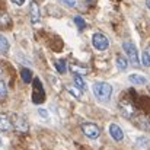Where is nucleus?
Instances as JSON below:
<instances>
[{
    "instance_id": "obj_1",
    "label": "nucleus",
    "mask_w": 150,
    "mask_h": 150,
    "mask_svg": "<svg viewBox=\"0 0 150 150\" xmlns=\"http://www.w3.org/2000/svg\"><path fill=\"white\" fill-rule=\"evenodd\" d=\"M92 91H93V95L96 96V99L100 100V102H108L111 99L112 86L109 83H106V82H96V83H93Z\"/></svg>"
},
{
    "instance_id": "obj_2",
    "label": "nucleus",
    "mask_w": 150,
    "mask_h": 150,
    "mask_svg": "<svg viewBox=\"0 0 150 150\" xmlns=\"http://www.w3.org/2000/svg\"><path fill=\"white\" fill-rule=\"evenodd\" d=\"M122 50L125 51V55H127L128 61H130L133 66H136V67H137V66L140 64L137 47H136L131 41H125V42H122Z\"/></svg>"
},
{
    "instance_id": "obj_3",
    "label": "nucleus",
    "mask_w": 150,
    "mask_h": 150,
    "mask_svg": "<svg viewBox=\"0 0 150 150\" xmlns=\"http://www.w3.org/2000/svg\"><path fill=\"white\" fill-rule=\"evenodd\" d=\"M45 99V92H44V88H42V83L41 80L37 77L34 79V93H32V102L35 105H40L42 103Z\"/></svg>"
},
{
    "instance_id": "obj_4",
    "label": "nucleus",
    "mask_w": 150,
    "mask_h": 150,
    "mask_svg": "<svg viewBox=\"0 0 150 150\" xmlns=\"http://www.w3.org/2000/svg\"><path fill=\"white\" fill-rule=\"evenodd\" d=\"M82 131L91 140H96L100 134L99 127L96 124H93V122H85V124H82Z\"/></svg>"
},
{
    "instance_id": "obj_5",
    "label": "nucleus",
    "mask_w": 150,
    "mask_h": 150,
    "mask_svg": "<svg viewBox=\"0 0 150 150\" xmlns=\"http://www.w3.org/2000/svg\"><path fill=\"white\" fill-rule=\"evenodd\" d=\"M92 45H93L96 50L105 51L108 47H109V40H108L103 34L96 32V34H93V35H92Z\"/></svg>"
},
{
    "instance_id": "obj_6",
    "label": "nucleus",
    "mask_w": 150,
    "mask_h": 150,
    "mask_svg": "<svg viewBox=\"0 0 150 150\" xmlns=\"http://www.w3.org/2000/svg\"><path fill=\"white\" fill-rule=\"evenodd\" d=\"M13 127H15V130H16V131H19V133H26V131H28V128H29L28 121H26L23 117H21V115H16V117H15Z\"/></svg>"
},
{
    "instance_id": "obj_7",
    "label": "nucleus",
    "mask_w": 150,
    "mask_h": 150,
    "mask_svg": "<svg viewBox=\"0 0 150 150\" xmlns=\"http://www.w3.org/2000/svg\"><path fill=\"white\" fill-rule=\"evenodd\" d=\"M109 134H111V137H112L115 142H121V140L124 139V133H122L121 127H120L118 124H114V122L109 125Z\"/></svg>"
},
{
    "instance_id": "obj_8",
    "label": "nucleus",
    "mask_w": 150,
    "mask_h": 150,
    "mask_svg": "<svg viewBox=\"0 0 150 150\" xmlns=\"http://www.w3.org/2000/svg\"><path fill=\"white\" fill-rule=\"evenodd\" d=\"M29 15H31V22L35 25L40 22V6L37 1H31L29 6Z\"/></svg>"
},
{
    "instance_id": "obj_9",
    "label": "nucleus",
    "mask_w": 150,
    "mask_h": 150,
    "mask_svg": "<svg viewBox=\"0 0 150 150\" xmlns=\"http://www.w3.org/2000/svg\"><path fill=\"white\" fill-rule=\"evenodd\" d=\"M12 128V121L6 114H0V130L1 131H9Z\"/></svg>"
},
{
    "instance_id": "obj_10",
    "label": "nucleus",
    "mask_w": 150,
    "mask_h": 150,
    "mask_svg": "<svg viewBox=\"0 0 150 150\" xmlns=\"http://www.w3.org/2000/svg\"><path fill=\"white\" fill-rule=\"evenodd\" d=\"M120 106H121V111H122V115H124V117L130 118V117L134 114V108H133V105H130L128 102L122 100V102L120 103Z\"/></svg>"
},
{
    "instance_id": "obj_11",
    "label": "nucleus",
    "mask_w": 150,
    "mask_h": 150,
    "mask_svg": "<svg viewBox=\"0 0 150 150\" xmlns=\"http://www.w3.org/2000/svg\"><path fill=\"white\" fill-rule=\"evenodd\" d=\"M128 80L133 83V85H146L147 83V79L143 76V74H130L128 76Z\"/></svg>"
},
{
    "instance_id": "obj_12",
    "label": "nucleus",
    "mask_w": 150,
    "mask_h": 150,
    "mask_svg": "<svg viewBox=\"0 0 150 150\" xmlns=\"http://www.w3.org/2000/svg\"><path fill=\"white\" fill-rule=\"evenodd\" d=\"M10 16L7 12L0 10V28H9L10 26Z\"/></svg>"
},
{
    "instance_id": "obj_13",
    "label": "nucleus",
    "mask_w": 150,
    "mask_h": 150,
    "mask_svg": "<svg viewBox=\"0 0 150 150\" xmlns=\"http://www.w3.org/2000/svg\"><path fill=\"white\" fill-rule=\"evenodd\" d=\"M117 67H118V70H121V71H124V70H127V67H128V58H125L124 55H117Z\"/></svg>"
},
{
    "instance_id": "obj_14",
    "label": "nucleus",
    "mask_w": 150,
    "mask_h": 150,
    "mask_svg": "<svg viewBox=\"0 0 150 150\" xmlns=\"http://www.w3.org/2000/svg\"><path fill=\"white\" fill-rule=\"evenodd\" d=\"M21 77H22V80L25 82V83H31L32 82V71L29 70V69H22L21 70Z\"/></svg>"
},
{
    "instance_id": "obj_15",
    "label": "nucleus",
    "mask_w": 150,
    "mask_h": 150,
    "mask_svg": "<svg viewBox=\"0 0 150 150\" xmlns=\"http://www.w3.org/2000/svg\"><path fill=\"white\" fill-rule=\"evenodd\" d=\"M54 66H55V69H57V71H58L60 74H64V73L67 71V64H66V60H57V61L54 63Z\"/></svg>"
},
{
    "instance_id": "obj_16",
    "label": "nucleus",
    "mask_w": 150,
    "mask_h": 150,
    "mask_svg": "<svg viewBox=\"0 0 150 150\" xmlns=\"http://www.w3.org/2000/svg\"><path fill=\"white\" fill-rule=\"evenodd\" d=\"M74 85L79 88V89H82V91H86V83H85V80L82 79V76L80 74H74Z\"/></svg>"
},
{
    "instance_id": "obj_17",
    "label": "nucleus",
    "mask_w": 150,
    "mask_h": 150,
    "mask_svg": "<svg viewBox=\"0 0 150 150\" xmlns=\"http://www.w3.org/2000/svg\"><path fill=\"white\" fill-rule=\"evenodd\" d=\"M9 51V41L0 34V52H7Z\"/></svg>"
},
{
    "instance_id": "obj_18",
    "label": "nucleus",
    "mask_w": 150,
    "mask_h": 150,
    "mask_svg": "<svg viewBox=\"0 0 150 150\" xmlns=\"http://www.w3.org/2000/svg\"><path fill=\"white\" fill-rule=\"evenodd\" d=\"M74 23L79 28V31H83L86 28V22H85V19L82 16H74Z\"/></svg>"
},
{
    "instance_id": "obj_19",
    "label": "nucleus",
    "mask_w": 150,
    "mask_h": 150,
    "mask_svg": "<svg viewBox=\"0 0 150 150\" xmlns=\"http://www.w3.org/2000/svg\"><path fill=\"white\" fill-rule=\"evenodd\" d=\"M70 70H71L74 74H80V76H83V74H86V73H88V69L80 67V66H71V67H70Z\"/></svg>"
},
{
    "instance_id": "obj_20",
    "label": "nucleus",
    "mask_w": 150,
    "mask_h": 150,
    "mask_svg": "<svg viewBox=\"0 0 150 150\" xmlns=\"http://www.w3.org/2000/svg\"><path fill=\"white\" fill-rule=\"evenodd\" d=\"M7 95V88H6V83L3 80H0V99H4Z\"/></svg>"
},
{
    "instance_id": "obj_21",
    "label": "nucleus",
    "mask_w": 150,
    "mask_h": 150,
    "mask_svg": "<svg viewBox=\"0 0 150 150\" xmlns=\"http://www.w3.org/2000/svg\"><path fill=\"white\" fill-rule=\"evenodd\" d=\"M142 61H143V64H144L146 67L150 66V58H149V55L146 54V51H143V54H142Z\"/></svg>"
},
{
    "instance_id": "obj_22",
    "label": "nucleus",
    "mask_w": 150,
    "mask_h": 150,
    "mask_svg": "<svg viewBox=\"0 0 150 150\" xmlns=\"http://www.w3.org/2000/svg\"><path fill=\"white\" fill-rule=\"evenodd\" d=\"M69 92H70V93H73L76 98H80V92H77V89H76V88H69Z\"/></svg>"
},
{
    "instance_id": "obj_23",
    "label": "nucleus",
    "mask_w": 150,
    "mask_h": 150,
    "mask_svg": "<svg viewBox=\"0 0 150 150\" xmlns=\"http://www.w3.org/2000/svg\"><path fill=\"white\" fill-rule=\"evenodd\" d=\"M10 1H12V3H15L16 6H22V4H23L26 0H10Z\"/></svg>"
},
{
    "instance_id": "obj_24",
    "label": "nucleus",
    "mask_w": 150,
    "mask_h": 150,
    "mask_svg": "<svg viewBox=\"0 0 150 150\" xmlns=\"http://www.w3.org/2000/svg\"><path fill=\"white\" fill-rule=\"evenodd\" d=\"M38 112H40V115H41L42 118H47V117H48V115H47V111H44V109H40Z\"/></svg>"
},
{
    "instance_id": "obj_25",
    "label": "nucleus",
    "mask_w": 150,
    "mask_h": 150,
    "mask_svg": "<svg viewBox=\"0 0 150 150\" xmlns=\"http://www.w3.org/2000/svg\"><path fill=\"white\" fill-rule=\"evenodd\" d=\"M146 54H147V55H149V58H150V47H147V48H146Z\"/></svg>"
},
{
    "instance_id": "obj_26",
    "label": "nucleus",
    "mask_w": 150,
    "mask_h": 150,
    "mask_svg": "<svg viewBox=\"0 0 150 150\" xmlns=\"http://www.w3.org/2000/svg\"><path fill=\"white\" fill-rule=\"evenodd\" d=\"M146 7L150 10V0H146Z\"/></svg>"
},
{
    "instance_id": "obj_27",
    "label": "nucleus",
    "mask_w": 150,
    "mask_h": 150,
    "mask_svg": "<svg viewBox=\"0 0 150 150\" xmlns=\"http://www.w3.org/2000/svg\"><path fill=\"white\" fill-rule=\"evenodd\" d=\"M0 146H1V140H0Z\"/></svg>"
},
{
    "instance_id": "obj_28",
    "label": "nucleus",
    "mask_w": 150,
    "mask_h": 150,
    "mask_svg": "<svg viewBox=\"0 0 150 150\" xmlns=\"http://www.w3.org/2000/svg\"><path fill=\"white\" fill-rule=\"evenodd\" d=\"M0 74H1V69H0Z\"/></svg>"
},
{
    "instance_id": "obj_29",
    "label": "nucleus",
    "mask_w": 150,
    "mask_h": 150,
    "mask_svg": "<svg viewBox=\"0 0 150 150\" xmlns=\"http://www.w3.org/2000/svg\"><path fill=\"white\" fill-rule=\"evenodd\" d=\"M86 1H91V0H86Z\"/></svg>"
}]
</instances>
